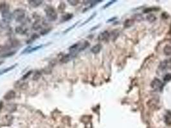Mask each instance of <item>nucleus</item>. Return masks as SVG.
I'll return each instance as SVG.
<instances>
[{"mask_svg": "<svg viewBox=\"0 0 171 128\" xmlns=\"http://www.w3.org/2000/svg\"><path fill=\"white\" fill-rule=\"evenodd\" d=\"M16 64L15 65H12L10 67H7L6 69H2L0 71V75H1V74H4V73H7L9 71H11L12 69H13L15 67V66H16Z\"/></svg>", "mask_w": 171, "mask_h": 128, "instance_id": "nucleus-10", "label": "nucleus"}, {"mask_svg": "<svg viewBox=\"0 0 171 128\" xmlns=\"http://www.w3.org/2000/svg\"><path fill=\"white\" fill-rule=\"evenodd\" d=\"M27 87H28V84L27 83H23L21 85V88L22 89H23V90H25L26 88H27Z\"/></svg>", "mask_w": 171, "mask_h": 128, "instance_id": "nucleus-24", "label": "nucleus"}, {"mask_svg": "<svg viewBox=\"0 0 171 128\" xmlns=\"http://www.w3.org/2000/svg\"><path fill=\"white\" fill-rule=\"evenodd\" d=\"M45 12L46 17L48 19L51 21H55L57 18V13L54 8H53L51 6H47L45 9Z\"/></svg>", "mask_w": 171, "mask_h": 128, "instance_id": "nucleus-1", "label": "nucleus"}, {"mask_svg": "<svg viewBox=\"0 0 171 128\" xmlns=\"http://www.w3.org/2000/svg\"><path fill=\"white\" fill-rule=\"evenodd\" d=\"M109 37V33L107 31H104L103 32L100 33L98 36V39L99 40H105L107 39Z\"/></svg>", "mask_w": 171, "mask_h": 128, "instance_id": "nucleus-5", "label": "nucleus"}, {"mask_svg": "<svg viewBox=\"0 0 171 128\" xmlns=\"http://www.w3.org/2000/svg\"><path fill=\"white\" fill-rule=\"evenodd\" d=\"M102 49V46L100 44H97L95 46H94L93 48H91V51L94 54H97L100 51V50Z\"/></svg>", "mask_w": 171, "mask_h": 128, "instance_id": "nucleus-7", "label": "nucleus"}, {"mask_svg": "<svg viewBox=\"0 0 171 128\" xmlns=\"http://www.w3.org/2000/svg\"><path fill=\"white\" fill-rule=\"evenodd\" d=\"M15 92L14 90H9V92H7V93H5V95L4 96V99L7 101H9V100L13 99L14 98H15Z\"/></svg>", "mask_w": 171, "mask_h": 128, "instance_id": "nucleus-4", "label": "nucleus"}, {"mask_svg": "<svg viewBox=\"0 0 171 128\" xmlns=\"http://www.w3.org/2000/svg\"><path fill=\"white\" fill-rule=\"evenodd\" d=\"M155 10H156L155 9H146V10H143V12H144V13H149L150 12Z\"/></svg>", "mask_w": 171, "mask_h": 128, "instance_id": "nucleus-23", "label": "nucleus"}, {"mask_svg": "<svg viewBox=\"0 0 171 128\" xmlns=\"http://www.w3.org/2000/svg\"><path fill=\"white\" fill-rule=\"evenodd\" d=\"M115 2H116V1H109V2L107 3V4H106V5H104V7H103V8H104V9H106V7H109V6H110L111 4H112L113 3H115Z\"/></svg>", "mask_w": 171, "mask_h": 128, "instance_id": "nucleus-22", "label": "nucleus"}, {"mask_svg": "<svg viewBox=\"0 0 171 128\" xmlns=\"http://www.w3.org/2000/svg\"><path fill=\"white\" fill-rule=\"evenodd\" d=\"M12 16L15 18L16 21H21L25 17V11L22 9H17L13 12Z\"/></svg>", "mask_w": 171, "mask_h": 128, "instance_id": "nucleus-2", "label": "nucleus"}, {"mask_svg": "<svg viewBox=\"0 0 171 128\" xmlns=\"http://www.w3.org/2000/svg\"><path fill=\"white\" fill-rule=\"evenodd\" d=\"M147 19L151 22H152L156 20V17L153 14H150L147 17Z\"/></svg>", "mask_w": 171, "mask_h": 128, "instance_id": "nucleus-13", "label": "nucleus"}, {"mask_svg": "<svg viewBox=\"0 0 171 128\" xmlns=\"http://www.w3.org/2000/svg\"><path fill=\"white\" fill-rule=\"evenodd\" d=\"M163 52L165 54L167 55H170L171 54V46L169 44H167L164 47L163 49Z\"/></svg>", "mask_w": 171, "mask_h": 128, "instance_id": "nucleus-9", "label": "nucleus"}, {"mask_svg": "<svg viewBox=\"0 0 171 128\" xmlns=\"http://www.w3.org/2000/svg\"><path fill=\"white\" fill-rule=\"evenodd\" d=\"M73 18V14L72 13H66V15H63L62 17V20H61V22H65L67 21L68 20L71 19Z\"/></svg>", "mask_w": 171, "mask_h": 128, "instance_id": "nucleus-8", "label": "nucleus"}, {"mask_svg": "<svg viewBox=\"0 0 171 128\" xmlns=\"http://www.w3.org/2000/svg\"><path fill=\"white\" fill-rule=\"evenodd\" d=\"M116 19H117V18H112V19H109L108 21H107V22H108L112 21H113V20H115Z\"/></svg>", "mask_w": 171, "mask_h": 128, "instance_id": "nucleus-25", "label": "nucleus"}, {"mask_svg": "<svg viewBox=\"0 0 171 128\" xmlns=\"http://www.w3.org/2000/svg\"><path fill=\"white\" fill-rule=\"evenodd\" d=\"M95 15H96V13H93V15H91V16H90V17H89V18H88V19L86 20V21L84 22H83V24H81V25H80V26H83V25H84V24H86V23H88V22L90 21L91 20L93 19V18H95Z\"/></svg>", "mask_w": 171, "mask_h": 128, "instance_id": "nucleus-14", "label": "nucleus"}, {"mask_svg": "<svg viewBox=\"0 0 171 128\" xmlns=\"http://www.w3.org/2000/svg\"><path fill=\"white\" fill-rule=\"evenodd\" d=\"M41 76V72L37 71L35 72V75L34 76V77H33V79H34V80H37L38 79H39V78H40Z\"/></svg>", "mask_w": 171, "mask_h": 128, "instance_id": "nucleus-15", "label": "nucleus"}, {"mask_svg": "<svg viewBox=\"0 0 171 128\" xmlns=\"http://www.w3.org/2000/svg\"><path fill=\"white\" fill-rule=\"evenodd\" d=\"M15 53V52L14 51H13V52H10V53H5V54H3L2 56H1V57H3V58H4V57H10V56H12Z\"/></svg>", "mask_w": 171, "mask_h": 128, "instance_id": "nucleus-19", "label": "nucleus"}, {"mask_svg": "<svg viewBox=\"0 0 171 128\" xmlns=\"http://www.w3.org/2000/svg\"><path fill=\"white\" fill-rule=\"evenodd\" d=\"M164 81H169L171 80V73H168L163 78Z\"/></svg>", "mask_w": 171, "mask_h": 128, "instance_id": "nucleus-16", "label": "nucleus"}, {"mask_svg": "<svg viewBox=\"0 0 171 128\" xmlns=\"http://www.w3.org/2000/svg\"><path fill=\"white\" fill-rule=\"evenodd\" d=\"M78 22H79V21H78ZM78 22H77L75 23V24H74L73 25H72V26H70L69 28L67 29V30H66L64 31V33H68V31H69L71 30H72V29L73 28H75V26L77 25V23H78Z\"/></svg>", "mask_w": 171, "mask_h": 128, "instance_id": "nucleus-18", "label": "nucleus"}, {"mask_svg": "<svg viewBox=\"0 0 171 128\" xmlns=\"http://www.w3.org/2000/svg\"><path fill=\"white\" fill-rule=\"evenodd\" d=\"M28 2H29V4L30 6H32L34 8H37L42 4L43 1H39V0H30V1H28Z\"/></svg>", "mask_w": 171, "mask_h": 128, "instance_id": "nucleus-6", "label": "nucleus"}, {"mask_svg": "<svg viewBox=\"0 0 171 128\" xmlns=\"http://www.w3.org/2000/svg\"><path fill=\"white\" fill-rule=\"evenodd\" d=\"M133 24V21H132V20H127L126 22H125V24H124V26H126V27H129L131 26L132 24Z\"/></svg>", "mask_w": 171, "mask_h": 128, "instance_id": "nucleus-17", "label": "nucleus"}, {"mask_svg": "<svg viewBox=\"0 0 171 128\" xmlns=\"http://www.w3.org/2000/svg\"><path fill=\"white\" fill-rule=\"evenodd\" d=\"M43 47V45H40V46H36V47H34V48H30L28 51V53H31L34 52L35 51H37V50H38L39 49H41V48H42Z\"/></svg>", "mask_w": 171, "mask_h": 128, "instance_id": "nucleus-12", "label": "nucleus"}, {"mask_svg": "<svg viewBox=\"0 0 171 128\" xmlns=\"http://www.w3.org/2000/svg\"><path fill=\"white\" fill-rule=\"evenodd\" d=\"M68 2L69 3V4H71V5H72V6H75V5H77V4H78V1H70V0H68Z\"/></svg>", "mask_w": 171, "mask_h": 128, "instance_id": "nucleus-20", "label": "nucleus"}, {"mask_svg": "<svg viewBox=\"0 0 171 128\" xmlns=\"http://www.w3.org/2000/svg\"><path fill=\"white\" fill-rule=\"evenodd\" d=\"M32 71H28L27 73H26L25 75H24V76H23V78H22V80H24V79H26L27 78H28V76H30L31 74H32Z\"/></svg>", "mask_w": 171, "mask_h": 128, "instance_id": "nucleus-21", "label": "nucleus"}, {"mask_svg": "<svg viewBox=\"0 0 171 128\" xmlns=\"http://www.w3.org/2000/svg\"><path fill=\"white\" fill-rule=\"evenodd\" d=\"M151 86L153 89H162L163 83L159 79L155 78L152 81L151 84Z\"/></svg>", "mask_w": 171, "mask_h": 128, "instance_id": "nucleus-3", "label": "nucleus"}, {"mask_svg": "<svg viewBox=\"0 0 171 128\" xmlns=\"http://www.w3.org/2000/svg\"><path fill=\"white\" fill-rule=\"evenodd\" d=\"M71 57H72V54H67V55H65L64 57H63L61 60V62L62 63H66L68 62V61L71 59Z\"/></svg>", "mask_w": 171, "mask_h": 128, "instance_id": "nucleus-11", "label": "nucleus"}]
</instances>
